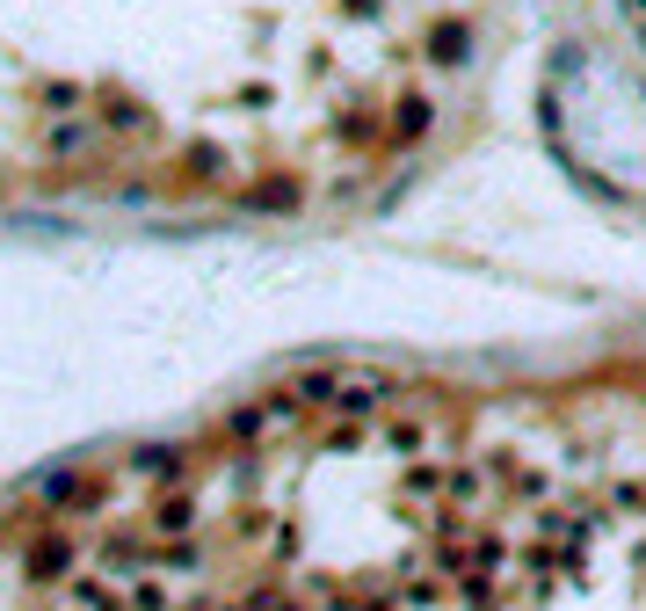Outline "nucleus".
Masks as SVG:
<instances>
[{
  "label": "nucleus",
  "instance_id": "f257e3e1",
  "mask_svg": "<svg viewBox=\"0 0 646 611\" xmlns=\"http://www.w3.org/2000/svg\"><path fill=\"white\" fill-rule=\"evenodd\" d=\"M465 51H473V29H465V23H436L429 29V59H436V66H457Z\"/></svg>",
  "mask_w": 646,
  "mask_h": 611
}]
</instances>
